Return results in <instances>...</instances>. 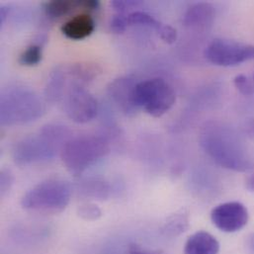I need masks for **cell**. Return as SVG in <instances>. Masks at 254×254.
Segmentation results:
<instances>
[{
    "label": "cell",
    "instance_id": "cell-1",
    "mask_svg": "<svg viewBox=\"0 0 254 254\" xmlns=\"http://www.w3.org/2000/svg\"><path fill=\"white\" fill-rule=\"evenodd\" d=\"M203 150L220 166L245 172L254 168V161L239 135L219 123H208L200 134Z\"/></svg>",
    "mask_w": 254,
    "mask_h": 254
},
{
    "label": "cell",
    "instance_id": "cell-2",
    "mask_svg": "<svg viewBox=\"0 0 254 254\" xmlns=\"http://www.w3.org/2000/svg\"><path fill=\"white\" fill-rule=\"evenodd\" d=\"M69 139V130L59 124L44 126L38 132L20 139L13 147L12 156L21 166L53 160L61 154L64 144Z\"/></svg>",
    "mask_w": 254,
    "mask_h": 254
},
{
    "label": "cell",
    "instance_id": "cell-3",
    "mask_svg": "<svg viewBox=\"0 0 254 254\" xmlns=\"http://www.w3.org/2000/svg\"><path fill=\"white\" fill-rule=\"evenodd\" d=\"M46 112L41 96L33 89L14 85L5 88L0 96V124L3 127L21 126L37 121Z\"/></svg>",
    "mask_w": 254,
    "mask_h": 254
},
{
    "label": "cell",
    "instance_id": "cell-4",
    "mask_svg": "<svg viewBox=\"0 0 254 254\" xmlns=\"http://www.w3.org/2000/svg\"><path fill=\"white\" fill-rule=\"evenodd\" d=\"M110 151L108 140L100 135H79L63 146L61 157L66 169L79 175L105 157Z\"/></svg>",
    "mask_w": 254,
    "mask_h": 254
},
{
    "label": "cell",
    "instance_id": "cell-5",
    "mask_svg": "<svg viewBox=\"0 0 254 254\" xmlns=\"http://www.w3.org/2000/svg\"><path fill=\"white\" fill-rule=\"evenodd\" d=\"M71 198L70 185L62 179H49L30 189L22 198L24 209L41 214L62 213Z\"/></svg>",
    "mask_w": 254,
    "mask_h": 254
},
{
    "label": "cell",
    "instance_id": "cell-6",
    "mask_svg": "<svg viewBox=\"0 0 254 254\" xmlns=\"http://www.w3.org/2000/svg\"><path fill=\"white\" fill-rule=\"evenodd\" d=\"M176 94L172 86L162 78L155 77L137 82L134 87V103L148 115L159 118L175 104Z\"/></svg>",
    "mask_w": 254,
    "mask_h": 254
},
{
    "label": "cell",
    "instance_id": "cell-7",
    "mask_svg": "<svg viewBox=\"0 0 254 254\" xmlns=\"http://www.w3.org/2000/svg\"><path fill=\"white\" fill-rule=\"evenodd\" d=\"M206 60L218 66L232 67L254 61V46L226 39L213 40L205 50Z\"/></svg>",
    "mask_w": 254,
    "mask_h": 254
},
{
    "label": "cell",
    "instance_id": "cell-8",
    "mask_svg": "<svg viewBox=\"0 0 254 254\" xmlns=\"http://www.w3.org/2000/svg\"><path fill=\"white\" fill-rule=\"evenodd\" d=\"M247 207L240 202H227L218 205L211 212L214 226L221 232L232 234L243 230L249 223Z\"/></svg>",
    "mask_w": 254,
    "mask_h": 254
},
{
    "label": "cell",
    "instance_id": "cell-9",
    "mask_svg": "<svg viewBox=\"0 0 254 254\" xmlns=\"http://www.w3.org/2000/svg\"><path fill=\"white\" fill-rule=\"evenodd\" d=\"M137 82L130 76H124L112 81L108 93L117 107L127 115L133 114L137 107L134 103V87Z\"/></svg>",
    "mask_w": 254,
    "mask_h": 254
},
{
    "label": "cell",
    "instance_id": "cell-10",
    "mask_svg": "<svg viewBox=\"0 0 254 254\" xmlns=\"http://www.w3.org/2000/svg\"><path fill=\"white\" fill-rule=\"evenodd\" d=\"M98 7L96 0H54L45 4V12L49 18L58 20L74 13H90Z\"/></svg>",
    "mask_w": 254,
    "mask_h": 254
},
{
    "label": "cell",
    "instance_id": "cell-11",
    "mask_svg": "<svg viewBox=\"0 0 254 254\" xmlns=\"http://www.w3.org/2000/svg\"><path fill=\"white\" fill-rule=\"evenodd\" d=\"M215 16V8L211 4L197 3L192 5L186 11L183 18V24L191 30L206 31L213 26Z\"/></svg>",
    "mask_w": 254,
    "mask_h": 254
},
{
    "label": "cell",
    "instance_id": "cell-12",
    "mask_svg": "<svg viewBox=\"0 0 254 254\" xmlns=\"http://www.w3.org/2000/svg\"><path fill=\"white\" fill-rule=\"evenodd\" d=\"M95 30V21L89 13L75 14L62 26V33L70 40H82Z\"/></svg>",
    "mask_w": 254,
    "mask_h": 254
},
{
    "label": "cell",
    "instance_id": "cell-13",
    "mask_svg": "<svg viewBox=\"0 0 254 254\" xmlns=\"http://www.w3.org/2000/svg\"><path fill=\"white\" fill-rule=\"evenodd\" d=\"M220 243L207 232H197L190 236L184 247V254H219Z\"/></svg>",
    "mask_w": 254,
    "mask_h": 254
},
{
    "label": "cell",
    "instance_id": "cell-14",
    "mask_svg": "<svg viewBox=\"0 0 254 254\" xmlns=\"http://www.w3.org/2000/svg\"><path fill=\"white\" fill-rule=\"evenodd\" d=\"M189 228V215L186 211L181 210L171 215L163 224L161 232L165 237H178Z\"/></svg>",
    "mask_w": 254,
    "mask_h": 254
},
{
    "label": "cell",
    "instance_id": "cell-15",
    "mask_svg": "<svg viewBox=\"0 0 254 254\" xmlns=\"http://www.w3.org/2000/svg\"><path fill=\"white\" fill-rule=\"evenodd\" d=\"M127 26H144L151 28L155 30L157 34L160 33L164 26V24L156 20L154 17L142 11H133L128 13L127 15Z\"/></svg>",
    "mask_w": 254,
    "mask_h": 254
},
{
    "label": "cell",
    "instance_id": "cell-16",
    "mask_svg": "<svg viewBox=\"0 0 254 254\" xmlns=\"http://www.w3.org/2000/svg\"><path fill=\"white\" fill-rule=\"evenodd\" d=\"M83 192L90 197L104 199L107 198L111 193L110 185L102 180H91L84 183Z\"/></svg>",
    "mask_w": 254,
    "mask_h": 254
},
{
    "label": "cell",
    "instance_id": "cell-17",
    "mask_svg": "<svg viewBox=\"0 0 254 254\" xmlns=\"http://www.w3.org/2000/svg\"><path fill=\"white\" fill-rule=\"evenodd\" d=\"M43 59V49L40 45L29 46L19 57V64L24 66L38 65Z\"/></svg>",
    "mask_w": 254,
    "mask_h": 254
},
{
    "label": "cell",
    "instance_id": "cell-18",
    "mask_svg": "<svg viewBox=\"0 0 254 254\" xmlns=\"http://www.w3.org/2000/svg\"><path fill=\"white\" fill-rule=\"evenodd\" d=\"M235 87L245 96H251L254 93V87L250 78L245 74H239L234 79Z\"/></svg>",
    "mask_w": 254,
    "mask_h": 254
},
{
    "label": "cell",
    "instance_id": "cell-19",
    "mask_svg": "<svg viewBox=\"0 0 254 254\" xmlns=\"http://www.w3.org/2000/svg\"><path fill=\"white\" fill-rule=\"evenodd\" d=\"M79 216L87 221H94L101 217V210L92 204L81 206L79 208Z\"/></svg>",
    "mask_w": 254,
    "mask_h": 254
},
{
    "label": "cell",
    "instance_id": "cell-20",
    "mask_svg": "<svg viewBox=\"0 0 254 254\" xmlns=\"http://www.w3.org/2000/svg\"><path fill=\"white\" fill-rule=\"evenodd\" d=\"M111 30L116 34H121L126 31L127 27V15L118 13L111 20Z\"/></svg>",
    "mask_w": 254,
    "mask_h": 254
},
{
    "label": "cell",
    "instance_id": "cell-21",
    "mask_svg": "<svg viewBox=\"0 0 254 254\" xmlns=\"http://www.w3.org/2000/svg\"><path fill=\"white\" fill-rule=\"evenodd\" d=\"M158 36L164 43L173 44L177 40V31L169 25H164Z\"/></svg>",
    "mask_w": 254,
    "mask_h": 254
},
{
    "label": "cell",
    "instance_id": "cell-22",
    "mask_svg": "<svg viewBox=\"0 0 254 254\" xmlns=\"http://www.w3.org/2000/svg\"><path fill=\"white\" fill-rule=\"evenodd\" d=\"M13 183V176L8 170H2L0 176V189L1 194L4 195L11 187Z\"/></svg>",
    "mask_w": 254,
    "mask_h": 254
},
{
    "label": "cell",
    "instance_id": "cell-23",
    "mask_svg": "<svg viewBox=\"0 0 254 254\" xmlns=\"http://www.w3.org/2000/svg\"><path fill=\"white\" fill-rule=\"evenodd\" d=\"M139 3L137 1H126V0H114L112 1V6L121 14H125L126 10L137 6Z\"/></svg>",
    "mask_w": 254,
    "mask_h": 254
},
{
    "label": "cell",
    "instance_id": "cell-24",
    "mask_svg": "<svg viewBox=\"0 0 254 254\" xmlns=\"http://www.w3.org/2000/svg\"><path fill=\"white\" fill-rule=\"evenodd\" d=\"M126 254H164L159 251L150 250L138 245H130L127 250Z\"/></svg>",
    "mask_w": 254,
    "mask_h": 254
},
{
    "label": "cell",
    "instance_id": "cell-25",
    "mask_svg": "<svg viewBox=\"0 0 254 254\" xmlns=\"http://www.w3.org/2000/svg\"><path fill=\"white\" fill-rule=\"evenodd\" d=\"M7 16H8V9L4 6L1 7V9H0V23H1V25H3L5 23Z\"/></svg>",
    "mask_w": 254,
    "mask_h": 254
},
{
    "label": "cell",
    "instance_id": "cell-26",
    "mask_svg": "<svg viewBox=\"0 0 254 254\" xmlns=\"http://www.w3.org/2000/svg\"><path fill=\"white\" fill-rule=\"evenodd\" d=\"M246 186L248 188V190L254 192V174L251 175L248 179H247V182H246Z\"/></svg>",
    "mask_w": 254,
    "mask_h": 254
},
{
    "label": "cell",
    "instance_id": "cell-27",
    "mask_svg": "<svg viewBox=\"0 0 254 254\" xmlns=\"http://www.w3.org/2000/svg\"><path fill=\"white\" fill-rule=\"evenodd\" d=\"M250 247H251V250L252 252L254 254V234L252 236L251 238V242H250Z\"/></svg>",
    "mask_w": 254,
    "mask_h": 254
},
{
    "label": "cell",
    "instance_id": "cell-28",
    "mask_svg": "<svg viewBox=\"0 0 254 254\" xmlns=\"http://www.w3.org/2000/svg\"><path fill=\"white\" fill-rule=\"evenodd\" d=\"M250 127V130L252 131V133H254V121L252 122V124L250 125V127Z\"/></svg>",
    "mask_w": 254,
    "mask_h": 254
},
{
    "label": "cell",
    "instance_id": "cell-29",
    "mask_svg": "<svg viewBox=\"0 0 254 254\" xmlns=\"http://www.w3.org/2000/svg\"></svg>",
    "mask_w": 254,
    "mask_h": 254
}]
</instances>
